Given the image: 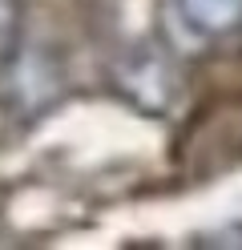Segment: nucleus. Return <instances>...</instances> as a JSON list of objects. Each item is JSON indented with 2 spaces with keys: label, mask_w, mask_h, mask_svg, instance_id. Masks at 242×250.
Returning a JSON list of instances; mask_svg holds the SVG:
<instances>
[{
  "label": "nucleus",
  "mask_w": 242,
  "mask_h": 250,
  "mask_svg": "<svg viewBox=\"0 0 242 250\" xmlns=\"http://www.w3.org/2000/svg\"><path fill=\"white\" fill-rule=\"evenodd\" d=\"M177 17L194 37L214 41L242 28V0H174Z\"/></svg>",
  "instance_id": "obj_1"
},
{
  "label": "nucleus",
  "mask_w": 242,
  "mask_h": 250,
  "mask_svg": "<svg viewBox=\"0 0 242 250\" xmlns=\"http://www.w3.org/2000/svg\"><path fill=\"white\" fill-rule=\"evenodd\" d=\"M16 28H21V0H0V57L12 53Z\"/></svg>",
  "instance_id": "obj_2"
}]
</instances>
